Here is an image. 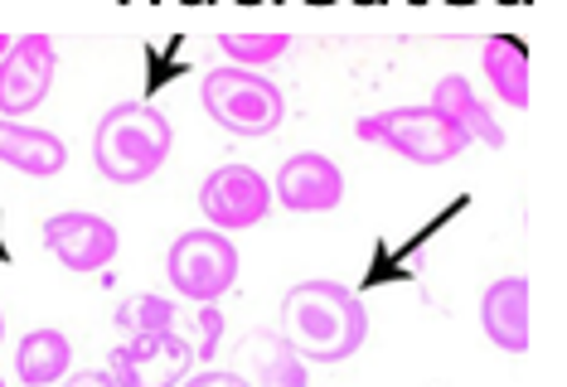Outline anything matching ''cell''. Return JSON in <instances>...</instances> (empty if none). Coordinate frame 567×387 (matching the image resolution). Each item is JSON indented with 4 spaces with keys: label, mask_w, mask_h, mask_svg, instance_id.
Returning a JSON list of instances; mask_svg holds the SVG:
<instances>
[{
    "label": "cell",
    "mask_w": 567,
    "mask_h": 387,
    "mask_svg": "<svg viewBox=\"0 0 567 387\" xmlns=\"http://www.w3.org/2000/svg\"><path fill=\"white\" fill-rule=\"evenodd\" d=\"M44 248L63 271H102L117 257L122 232L107 218L73 209V213H54L44 223Z\"/></svg>",
    "instance_id": "cell-9"
},
{
    "label": "cell",
    "mask_w": 567,
    "mask_h": 387,
    "mask_svg": "<svg viewBox=\"0 0 567 387\" xmlns=\"http://www.w3.org/2000/svg\"><path fill=\"white\" fill-rule=\"evenodd\" d=\"M481 69H485L489 87H495V97L505 102V107H514V112L528 107V49H524V39H514V34L485 39Z\"/></svg>",
    "instance_id": "cell-15"
},
{
    "label": "cell",
    "mask_w": 567,
    "mask_h": 387,
    "mask_svg": "<svg viewBox=\"0 0 567 387\" xmlns=\"http://www.w3.org/2000/svg\"><path fill=\"white\" fill-rule=\"evenodd\" d=\"M179 387H248V378L234 373V368H204V373H195V378H185Z\"/></svg>",
    "instance_id": "cell-20"
},
{
    "label": "cell",
    "mask_w": 567,
    "mask_h": 387,
    "mask_svg": "<svg viewBox=\"0 0 567 387\" xmlns=\"http://www.w3.org/2000/svg\"><path fill=\"white\" fill-rule=\"evenodd\" d=\"M243 378H248V387H311L306 364L291 354L281 334H248L243 339Z\"/></svg>",
    "instance_id": "cell-14"
},
{
    "label": "cell",
    "mask_w": 567,
    "mask_h": 387,
    "mask_svg": "<svg viewBox=\"0 0 567 387\" xmlns=\"http://www.w3.org/2000/svg\"><path fill=\"white\" fill-rule=\"evenodd\" d=\"M6 54H10V39H6V34H0V59H6Z\"/></svg>",
    "instance_id": "cell-22"
},
{
    "label": "cell",
    "mask_w": 567,
    "mask_h": 387,
    "mask_svg": "<svg viewBox=\"0 0 567 387\" xmlns=\"http://www.w3.org/2000/svg\"><path fill=\"white\" fill-rule=\"evenodd\" d=\"M175 132L151 102H117L93 132V160L107 185H146L171 160Z\"/></svg>",
    "instance_id": "cell-2"
},
{
    "label": "cell",
    "mask_w": 567,
    "mask_h": 387,
    "mask_svg": "<svg viewBox=\"0 0 567 387\" xmlns=\"http://www.w3.org/2000/svg\"><path fill=\"white\" fill-rule=\"evenodd\" d=\"M281 339L301 364H344L369 339V310L344 281H301L281 295Z\"/></svg>",
    "instance_id": "cell-1"
},
{
    "label": "cell",
    "mask_w": 567,
    "mask_h": 387,
    "mask_svg": "<svg viewBox=\"0 0 567 387\" xmlns=\"http://www.w3.org/2000/svg\"><path fill=\"white\" fill-rule=\"evenodd\" d=\"M287 49H291V34H224L218 39V54L234 63V69H252V73L287 59Z\"/></svg>",
    "instance_id": "cell-18"
},
{
    "label": "cell",
    "mask_w": 567,
    "mask_h": 387,
    "mask_svg": "<svg viewBox=\"0 0 567 387\" xmlns=\"http://www.w3.org/2000/svg\"><path fill=\"white\" fill-rule=\"evenodd\" d=\"M0 339H6V315H0Z\"/></svg>",
    "instance_id": "cell-23"
},
{
    "label": "cell",
    "mask_w": 567,
    "mask_h": 387,
    "mask_svg": "<svg viewBox=\"0 0 567 387\" xmlns=\"http://www.w3.org/2000/svg\"><path fill=\"white\" fill-rule=\"evenodd\" d=\"M54 73H59V54L49 34L10 39V54L0 59V116L16 122V116L40 112V102L54 87Z\"/></svg>",
    "instance_id": "cell-7"
},
{
    "label": "cell",
    "mask_w": 567,
    "mask_h": 387,
    "mask_svg": "<svg viewBox=\"0 0 567 387\" xmlns=\"http://www.w3.org/2000/svg\"><path fill=\"white\" fill-rule=\"evenodd\" d=\"M175 315L179 310L165 301V295H126V301L112 310V325H117L126 339H136V334H171Z\"/></svg>",
    "instance_id": "cell-17"
},
{
    "label": "cell",
    "mask_w": 567,
    "mask_h": 387,
    "mask_svg": "<svg viewBox=\"0 0 567 387\" xmlns=\"http://www.w3.org/2000/svg\"><path fill=\"white\" fill-rule=\"evenodd\" d=\"M359 140L403 155V160H412V165H446V160H456V155H466V146H471V140L432 107L373 112V116L359 122Z\"/></svg>",
    "instance_id": "cell-4"
},
{
    "label": "cell",
    "mask_w": 567,
    "mask_h": 387,
    "mask_svg": "<svg viewBox=\"0 0 567 387\" xmlns=\"http://www.w3.org/2000/svg\"><path fill=\"white\" fill-rule=\"evenodd\" d=\"M0 387H6V383H0Z\"/></svg>",
    "instance_id": "cell-24"
},
{
    "label": "cell",
    "mask_w": 567,
    "mask_h": 387,
    "mask_svg": "<svg viewBox=\"0 0 567 387\" xmlns=\"http://www.w3.org/2000/svg\"><path fill=\"white\" fill-rule=\"evenodd\" d=\"M171 286L195 305H214L238 281V248L228 232H179L165 252Z\"/></svg>",
    "instance_id": "cell-5"
},
{
    "label": "cell",
    "mask_w": 567,
    "mask_h": 387,
    "mask_svg": "<svg viewBox=\"0 0 567 387\" xmlns=\"http://www.w3.org/2000/svg\"><path fill=\"white\" fill-rule=\"evenodd\" d=\"M199 330H204V339L195 344V358H214L218 354V334H224V320H218L214 305L199 310Z\"/></svg>",
    "instance_id": "cell-19"
},
{
    "label": "cell",
    "mask_w": 567,
    "mask_h": 387,
    "mask_svg": "<svg viewBox=\"0 0 567 387\" xmlns=\"http://www.w3.org/2000/svg\"><path fill=\"white\" fill-rule=\"evenodd\" d=\"M199 209L214 223V232H243L257 228L272 209V185L252 165H218L199 185Z\"/></svg>",
    "instance_id": "cell-8"
},
{
    "label": "cell",
    "mask_w": 567,
    "mask_h": 387,
    "mask_svg": "<svg viewBox=\"0 0 567 387\" xmlns=\"http://www.w3.org/2000/svg\"><path fill=\"white\" fill-rule=\"evenodd\" d=\"M199 97H204V112L214 116V126L248 136V140L272 136L281 126V116H287V97H281V87L272 77L252 73V69H234V63L204 73Z\"/></svg>",
    "instance_id": "cell-3"
},
{
    "label": "cell",
    "mask_w": 567,
    "mask_h": 387,
    "mask_svg": "<svg viewBox=\"0 0 567 387\" xmlns=\"http://www.w3.org/2000/svg\"><path fill=\"white\" fill-rule=\"evenodd\" d=\"M481 330L485 339L505 354L528 348V281L524 276H499L481 295Z\"/></svg>",
    "instance_id": "cell-11"
},
{
    "label": "cell",
    "mask_w": 567,
    "mask_h": 387,
    "mask_svg": "<svg viewBox=\"0 0 567 387\" xmlns=\"http://www.w3.org/2000/svg\"><path fill=\"white\" fill-rule=\"evenodd\" d=\"M0 165H10V170L30 179H54L69 165V146L44 126H24L0 116Z\"/></svg>",
    "instance_id": "cell-12"
},
{
    "label": "cell",
    "mask_w": 567,
    "mask_h": 387,
    "mask_svg": "<svg viewBox=\"0 0 567 387\" xmlns=\"http://www.w3.org/2000/svg\"><path fill=\"white\" fill-rule=\"evenodd\" d=\"M73 364V344L63 330H30L16 348V373L24 387H54L69 378Z\"/></svg>",
    "instance_id": "cell-16"
},
{
    "label": "cell",
    "mask_w": 567,
    "mask_h": 387,
    "mask_svg": "<svg viewBox=\"0 0 567 387\" xmlns=\"http://www.w3.org/2000/svg\"><path fill=\"white\" fill-rule=\"evenodd\" d=\"M432 112H442L451 126H456L466 140H481V146L489 150H499L505 146V126L495 122V116L485 112V102L475 97V87H471V77H461V73H446L442 83L432 87V102H427Z\"/></svg>",
    "instance_id": "cell-13"
},
{
    "label": "cell",
    "mask_w": 567,
    "mask_h": 387,
    "mask_svg": "<svg viewBox=\"0 0 567 387\" xmlns=\"http://www.w3.org/2000/svg\"><path fill=\"white\" fill-rule=\"evenodd\" d=\"M195 368V344L185 334H136L112 348V378L122 387H179Z\"/></svg>",
    "instance_id": "cell-6"
},
{
    "label": "cell",
    "mask_w": 567,
    "mask_h": 387,
    "mask_svg": "<svg viewBox=\"0 0 567 387\" xmlns=\"http://www.w3.org/2000/svg\"><path fill=\"white\" fill-rule=\"evenodd\" d=\"M277 199L291 213H330L344 203V175L330 155L301 150L277 170Z\"/></svg>",
    "instance_id": "cell-10"
},
{
    "label": "cell",
    "mask_w": 567,
    "mask_h": 387,
    "mask_svg": "<svg viewBox=\"0 0 567 387\" xmlns=\"http://www.w3.org/2000/svg\"><path fill=\"white\" fill-rule=\"evenodd\" d=\"M63 387H122L112 373H97V368H87V373H69L63 378Z\"/></svg>",
    "instance_id": "cell-21"
}]
</instances>
